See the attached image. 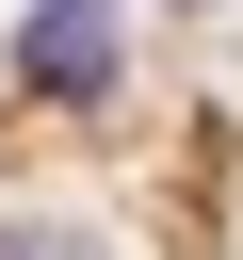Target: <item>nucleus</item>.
Instances as JSON below:
<instances>
[{
  "instance_id": "obj_1",
  "label": "nucleus",
  "mask_w": 243,
  "mask_h": 260,
  "mask_svg": "<svg viewBox=\"0 0 243 260\" xmlns=\"http://www.w3.org/2000/svg\"><path fill=\"white\" fill-rule=\"evenodd\" d=\"M113 81V0H49L16 32V98H97Z\"/></svg>"
},
{
  "instance_id": "obj_2",
  "label": "nucleus",
  "mask_w": 243,
  "mask_h": 260,
  "mask_svg": "<svg viewBox=\"0 0 243 260\" xmlns=\"http://www.w3.org/2000/svg\"><path fill=\"white\" fill-rule=\"evenodd\" d=\"M0 260H81V244H65V228H0Z\"/></svg>"
}]
</instances>
